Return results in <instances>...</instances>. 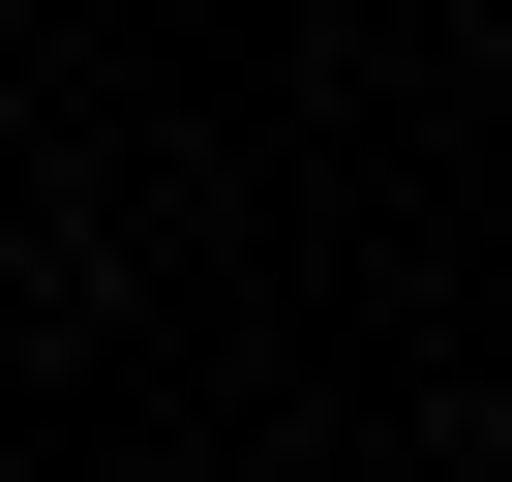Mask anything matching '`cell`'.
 I'll return each instance as SVG.
<instances>
[{
	"mask_svg": "<svg viewBox=\"0 0 512 482\" xmlns=\"http://www.w3.org/2000/svg\"><path fill=\"white\" fill-rule=\"evenodd\" d=\"M482 91H512V31H482Z\"/></svg>",
	"mask_w": 512,
	"mask_h": 482,
	"instance_id": "6da1fadb",
	"label": "cell"
}]
</instances>
